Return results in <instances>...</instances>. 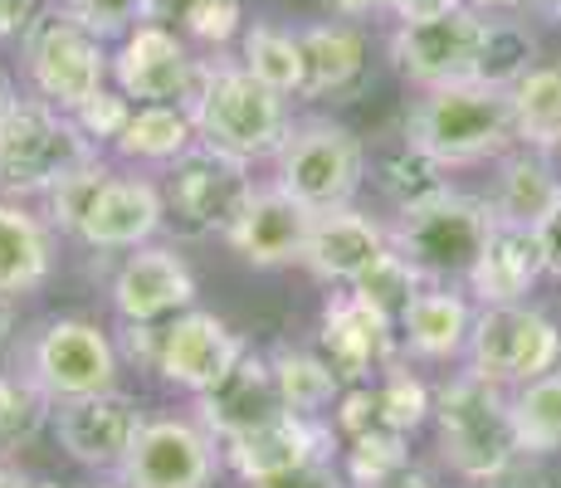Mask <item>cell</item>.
Wrapping results in <instances>:
<instances>
[{
    "label": "cell",
    "mask_w": 561,
    "mask_h": 488,
    "mask_svg": "<svg viewBox=\"0 0 561 488\" xmlns=\"http://www.w3.org/2000/svg\"><path fill=\"white\" fill-rule=\"evenodd\" d=\"M396 469H405V435L396 430H366V435L347 440V479L371 488L386 484Z\"/></svg>",
    "instance_id": "obj_39"
},
{
    "label": "cell",
    "mask_w": 561,
    "mask_h": 488,
    "mask_svg": "<svg viewBox=\"0 0 561 488\" xmlns=\"http://www.w3.org/2000/svg\"><path fill=\"white\" fill-rule=\"evenodd\" d=\"M250 488H352L342 479V469L332 459H308V464H294L284 474H268V479H254Z\"/></svg>",
    "instance_id": "obj_43"
},
{
    "label": "cell",
    "mask_w": 561,
    "mask_h": 488,
    "mask_svg": "<svg viewBox=\"0 0 561 488\" xmlns=\"http://www.w3.org/2000/svg\"><path fill=\"white\" fill-rule=\"evenodd\" d=\"M445 161L425 157L420 147H401V151H386L381 161H376V186L391 195L396 211H410V205H425L435 201L439 191H449V177H445Z\"/></svg>",
    "instance_id": "obj_35"
},
{
    "label": "cell",
    "mask_w": 561,
    "mask_h": 488,
    "mask_svg": "<svg viewBox=\"0 0 561 488\" xmlns=\"http://www.w3.org/2000/svg\"><path fill=\"white\" fill-rule=\"evenodd\" d=\"M493 225H499L493 201L449 186L435 201L401 211V220L391 230V249L420 279H469L473 259L483 254Z\"/></svg>",
    "instance_id": "obj_5"
},
{
    "label": "cell",
    "mask_w": 561,
    "mask_h": 488,
    "mask_svg": "<svg viewBox=\"0 0 561 488\" xmlns=\"http://www.w3.org/2000/svg\"><path fill=\"white\" fill-rule=\"evenodd\" d=\"M39 5H45V0H0V39L25 35V30L35 25Z\"/></svg>",
    "instance_id": "obj_45"
},
{
    "label": "cell",
    "mask_w": 561,
    "mask_h": 488,
    "mask_svg": "<svg viewBox=\"0 0 561 488\" xmlns=\"http://www.w3.org/2000/svg\"><path fill=\"white\" fill-rule=\"evenodd\" d=\"M537 10H542V15H552V20H561V0H533Z\"/></svg>",
    "instance_id": "obj_53"
},
{
    "label": "cell",
    "mask_w": 561,
    "mask_h": 488,
    "mask_svg": "<svg viewBox=\"0 0 561 488\" xmlns=\"http://www.w3.org/2000/svg\"><path fill=\"white\" fill-rule=\"evenodd\" d=\"M278 186L308 205V211H332V205H352L366 181V147L357 133L328 117H308V123L288 127L284 147L274 151Z\"/></svg>",
    "instance_id": "obj_6"
},
{
    "label": "cell",
    "mask_w": 561,
    "mask_h": 488,
    "mask_svg": "<svg viewBox=\"0 0 561 488\" xmlns=\"http://www.w3.org/2000/svg\"><path fill=\"white\" fill-rule=\"evenodd\" d=\"M30 376L49 390V400L93 396L117 386V352L99 322L54 318L30 347Z\"/></svg>",
    "instance_id": "obj_13"
},
{
    "label": "cell",
    "mask_w": 561,
    "mask_h": 488,
    "mask_svg": "<svg viewBox=\"0 0 561 488\" xmlns=\"http://www.w3.org/2000/svg\"><path fill=\"white\" fill-rule=\"evenodd\" d=\"M386 249H391V235L371 215H362L357 205H332V211H312L304 269L312 279H322V284L352 288Z\"/></svg>",
    "instance_id": "obj_20"
},
{
    "label": "cell",
    "mask_w": 561,
    "mask_h": 488,
    "mask_svg": "<svg viewBox=\"0 0 561 488\" xmlns=\"http://www.w3.org/2000/svg\"><path fill=\"white\" fill-rule=\"evenodd\" d=\"M396 347H401L396 318L362 293L347 288L322 308V352L342 376V386H357L371 372L396 366Z\"/></svg>",
    "instance_id": "obj_15"
},
{
    "label": "cell",
    "mask_w": 561,
    "mask_h": 488,
    "mask_svg": "<svg viewBox=\"0 0 561 488\" xmlns=\"http://www.w3.org/2000/svg\"><path fill=\"white\" fill-rule=\"evenodd\" d=\"M561 195V177L552 167V151L517 143L508 157H499V177H493V215L513 225H537L552 201Z\"/></svg>",
    "instance_id": "obj_25"
},
{
    "label": "cell",
    "mask_w": 561,
    "mask_h": 488,
    "mask_svg": "<svg viewBox=\"0 0 561 488\" xmlns=\"http://www.w3.org/2000/svg\"><path fill=\"white\" fill-rule=\"evenodd\" d=\"M196 137V123H191L186 103H137L127 127L117 133V151L133 161H157V167H171Z\"/></svg>",
    "instance_id": "obj_28"
},
{
    "label": "cell",
    "mask_w": 561,
    "mask_h": 488,
    "mask_svg": "<svg viewBox=\"0 0 561 488\" xmlns=\"http://www.w3.org/2000/svg\"><path fill=\"white\" fill-rule=\"evenodd\" d=\"M244 352V342L225 328V318L201 308H186L157 332V372L161 382L201 396L205 386H215L234 366V356Z\"/></svg>",
    "instance_id": "obj_18"
},
{
    "label": "cell",
    "mask_w": 561,
    "mask_h": 488,
    "mask_svg": "<svg viewBox=\"0 0 561 488\" xmlns=\"http://www.w3.org/2000/svg\"><path fill=\"white\" fill-rule=\"evenodd\" d=\"M376 390V420L381 430H396V435H415L430 416H435V396L420 376L401 372V366H386V376L371 386Z\"/></svg>",
    "instance_id": "obj_36"
},
{
    "label": "cell",
    "mask_w": 561,
    "mask_h": 488,
    "mask_svg": "<svg viewBox=\"0 0 561 488\" xmlns=\"http://www.w3.org/2000/svg\"><path fill=\"white\" fill-rule=\"evenodd\" d=\"M240 64L254 73L259 83H268L274 93H304V45L298 35L274 25H250L244 30V45H240Z\"/></svg>",
    "instance_id": "obj_32"
},
{
    "label": "cell",
    "mask_w": 561,
    "mask_h": 488,
    "mask_svg": "<svg viewBox=\"0 0 561 488\" xmlns=\"http://www.w3.org/2000/svg\"><path fill=\"white\" fill-rule=\"evenodd\" d=\"M191 303H196V279H191L186 259L167 245H137L113 274V308L127 328L176 318Z\"/></svg>",
    "instance_id": "obj_17"
},
{
    "label": "cell",
    "mask_w": 561,
    "mask_h": 488,
    "mask_svg": "<svg viewBox=\"0 0 561 488\" xmlns=\"http://www.w3.org/2000/svg\"><path fill=\"white\" fill-rule=\"evenodd\" d=\"M15 107V89H10V79L0 73V123H5V113Z\"/></svg>",
    "instance_id": "obj_52"
},
{
    "label": "cell",
    "mask_w": 561,
    "mask_h": 488,
    "mask_svg": "<svg viewBox=\"0 0 561 488\" xmlns=\"http://www.w3.org/2000/svg\"><path fill=\"white\" fill-rule=\"evenodd\" d=\"M54 5H64L99 39H123L127 30H137L147 20V0H54Z\"/></svg>",
    "instance_id": "obj_41"
},
{
    "label": "cell",
    "mask_w": 561,
    "mask_h": 488,
    "mask_svg": "<svg viewBox=\"0 0 561 488\" xmlns=\"http://www.w3.org/2000/svg\"><path fill=\"white\" fill-rule=\"evenodd\" d=\"M483 45V10L469 0L445 15L430 20H401L391 35V59L415 89H445V83H469L479 69Z\"/></svg>",
    "instance_id": "obj_10"
},
{
    "label": "cell",
    "mask_w": 561,
    "mask_h": 488,
    "mask_svg": "<svg viewBox=\"0 0 561 488\" xmlns=\"http://www.w3.org/2000/svg\"><path fill=\"white\" fill-rule=\"evenodd\" d=\"M473 488H547V479L537 469H527L523 464V454L508 464V469H499V474H489V479H473Z\"/></svg>",
    "instance_id": "obj_46"
},
{
    "label": "cell",
    "mask_w": 561,
    "mask_h": 488,
    "mask_svg": "<svg viewBox=\"0 0 561 488\" xmlns=\"http://www.w3.org/2000/svg\"><path fill=\"white\" fill-rule=\"evenodd\" d=\"M508 410H513V435L523 459L561 454V366L517 386L508 396Z\"/></svg>",
    "instance_id": "obj_29"
},
{
    "label": "cell",
    "mask_w": 561,
    "mask_h": 488,
    "mask_svg": "<svg viewBox=\"0 0 561 488\" xmlns=\"http://www.w3.org/2000/svg\"><path fill=\"white\" fill-rule=\"evenodd\" d=\"M196 69L201 59H191L186 39L171 25H157V20L127 30L113 54V79L133 103H186Z\"/></svg>",
    "instance_id": "obj_14"
},
{
    "label": "cell",
    "mask_w": 561,
    "mask_h": 488,
    "mask_svg": "<svg viewBox=\"0 0 561 488\" xmlns=\"http://www.w3.org/2000/svg\"><path fill=\"white\" fill-rule=\"evenodd\" d=\"M332 10H337L342 20H362V15H391V5H386V0H328Z\"/></svg>",
    "instance_id": "obj_48"
},
{
    "label": "cell",
    "mask_w": 561,
    "mask_h": 488,
    "mask_svg": "<svg viewBox=\"0 0 561 488\" xmlns=\"http://www.w3.org/2000/svg\"><path fill=\"white\" fill-rule=\"evenodd\" d=\"M268 362H274V376H278V390H284V406L288 410H298V416H328V406H337L342 376L332 372L328 356L278 347Z\"/></svg>",
    "instance_id": "obj_31"
},
{
    "label": "cell",
    "mask_w": 561,
    "mask_h": 488,
    "mask_svg": "<svg viewBox=\"0 0 561 488\" xmlns=\"http://www.w3.org/2000/svg\"><path fill=\"white\" fill-rule=\"evenodd\" d=\"M352 293H362V298H371L376 308H386L391 318H401V308L420 293V274L396 254V249H386L357 284H352Z\"/></svg>",
    "instance_id": "obj_40"
},
{
    "label": "cell",
    "mask_w": 561,
    "mask_h": 488,
    "mask_svg": "<svg viewBox=\"0 0 561 488\" xmlns=\"http://www.w3.org/2000/svg\"><path fill=\"white\" fill-rule=\"evenodd\" d=\"M513 117L517 143L557 151L561 143V64H533L513 83Z\"/></svg>",
    "instance_id": "obj_30"
},
{
    "label": "cell",
    "mask_w": 561,
    "mask_h": 488,
    "mask_svg": "<svg viewBox=\"0 0 561 488\" xmlns=\"http://www.w3.org/2000/svg\"><path fill=\"white\" fill-rule=\"evenodd\" d=\"M537 279H547L537 230L533 225L499 220L463 284H469V293L479 303H523L527 293L537 288Z\"/></svg>",
    "instance_id": "obj_23"
},
{
    "label": "cell",
    "mask_w": 561,
    "mask_h": 488,
    "mask_svg": "<svg viewBox=\"0 0 561 488\" xmlns=\"http://www.w3.org/2000/svg\"><path fill=\"white\" fill-rule=\"evenodd\" d=\"M113 177H117V171L107 167L103 157H93V161H83V167H73L69 177H59V181H54V191H49V220L59 225V230L79 235L83 215L93 211V201H99V191H103Z\"/></svg>",
    "instance_id": "obj_37"
},
{
    "label": "cell",
    "mask_w": 561,
    "mask_h": 488,
    "mask_svg": "<svg viewBox=\"0 0 561 488\" xmlns=\"http://www.w3.org/2000/svg\"><path fill=\"white\" fill-rule=\"evenodd\" d=\"M73 117H79V127L93 137V143H117V133H123L127 117H133V98H127L123 89H117V93L99 89Z\"/></svg>",
    "instance_id": "obj_42"
},
{
    "label": "cell",
    "mask_w": 561,
    "mask_h": 488,
    "mask_svg": "<svg viewBox=\"0 0 561 488\" xmlns=\"http://www.w3.org/2000/svg\"><path fill=\"white\" fill-rule=\"evenodd\" d=\"M147 20L220 49L240 35L244 10H240V0H147Z\"/></svg>",
    "instance_id": "obj_33"
},
{
    "label": "cell",
    "mask_w": 561,
    "mask_h": 488,
    "mask_svg": "<svg viewBox=\"0 0 561 488\" xmlns=\"http://www.w3.org/2000/svg\"><path fill=\"white\" fill-rule=\"evenodd\" d=\"M396 332H401L405 352L420 362H455L459 352H469L473 308L455 288H420L396 318Z\"/></svg>",
    "instance_id": "obj_24"
},
{
    "label": "cell",
    "mask_w": 561,
    "mask_h": 488,
    "mask_svg": "<svg viewBox=\"0 0 561 488\" xmlns=\"http://www.w3.org/2000/svg\"><path fill=\"white\" fill-rule=\"evenodd\" d=\"M537 230V245H542V264H547V279H561V195L552 201V211L533 225Z\"/></svg>",
    "instance_id": "obj_44"
},
{
    "label": "cell",
    "mask_w": 561,
    "mask_h": 488,
    "mask_svg": "<svg viewBox=\"0 0 561 488\" xmlns=\"http://www.w3.org/2000/svg\"><path fill=\"white\" fill-rule=\"evenodd\" d=\"M20 39H25V64L30 79H35V93L49 98L64 113H79L113 73V54H103V39L93 30H83L64 5L39 10L35 25Z\"/></svg>",
    "instance_id": "obj_7"
},
{
    "label": "cell",
    "mask_w": 561,
    "mask_h": 488,
    "mask_svg": "<svg viewBox=\"0 0 561 488\" xmlns=\"http://www.w3.org/2000/svg\"><path fill=\"white\" fill-rule=\"evenodd\" d=\"M99 157V143L79 127V117L54 107L49 98H15L0 123V195L25 201L49 195L54 181Z\"/></svg>",
    "instance_id": "obj_3"
},
{
    "label": "cell",
    "mask_w": 561,
    "mask_h": 488,
    "mask_svg": "<svg viewBox=\"0 0 561 488\" xmlns=\"http://www.w3.org/2000/svg\"><path fill=\"white\" fill-rule=\"evenodd\" d=\"M30 488H59V484H45V479H39V484H30Z\"/></svg>",
    "instance_id": "obj_54"
},
{
    "label": "cell",
    "mask_w": 561,
    "mask_h": 488,
    "mask_svg": "<svg viewBox=\"0 0 561 488\" xmlns=\"http://www.w3.org/2000/svg\"><path fill=\"white\" fill-rule=\"evenodd\" d=\"M328 450H332V430L322 425V416H298V410H284V416H274L250 435L225 440V459L244 484L284 474L308 459H332Z\"/></svg>",
    "instance_id": "obj_21"
},
{
    "label": "cell",
    "mask_w": 561,
    "mask_h": 488,
    "mask_svg": "<svg viewBox=\"0 0 561 488\" xmlns=\"http://www.w3.org/2000/svg\"><path fill=\"white\" fill-rule=\"evenodd\" d=\"M537 59V39L523 20L493 15L483 20V45H479V69L473 79L479 83H499V89H513Z\"/></svg>",
    "instance_id": "obj_34"
},
{
    "label": "cell",
    "mask_w": 561,
    "mask_h": 488,
    "mask_svg": "<svg viewBox=\"0 0 561 488\" xmlns=\"http://www.w3.org/2000/svg\"><path fill=\"white\" fill-rule=\"evenodd\" d=\"M396 20H430V15H445V10L463 5V0H386Z\"/></svg>",
    "instance_id": "obj_47"
},
{
    "label": "cell",
    "mask_w": 561,
    "mask_h": 488,
    "mask_svg": "<svg viewBox=\"0 0 561 488\" xmlns=\"http://www.w3.org/2000/svg\"><path fill=\"white\" fill-rule=\"evenodd\" d=\"M473 10H483V15H508V10H523L533 5V0H469Z\"/></svg>",
    "instance_id": "obj_50"
},
{
    "label": "cell",
    "mask_w": 561,
    "mask_h": 488,
    "mask_svg": "<svg viewBox=\"0 0 561 488\" xmlns=\"http://www.w3.org/2000/svg\"><path fill=\"white\" fill-rule=\"evenodd\" d=\"M10 308H15V293H0V342L10 338V322H15V313Z\"/></svg>",
    "instance_id": "obj_51"
},
{
    "label": "cell",
    "mask_w": 561,
    "mask_h": 488,
    "mask_svg": "<svg viewBox=\"0 0 561 488\" xmlns=\"http://www.w3.org/2000/svg\"><path fill=\"white\" fill-rule=\"evenodd\" d=\"M284 390H278L274 362L259 356L244 347L234 356V366L220 376L215 386H205L196 396V420L210 430L215 440H234V435H250V430L268 425L274 416H284Z\"/></svg>",
    "instance_id": "obj_16"
},
{
    "label": "cell",
    "mask_w": 561,
    "mask_h": 488,
    "mask_svg": "<svg viewBox=\"0 0 561 488\" xmlns=\"http://www.w3.org/2000/svg\"><path fill=\"white\" fill-rule=\"evenodd\" d=\"M557 161H561V143H557Z\"/></svg>",
    "instance_id": "obj_55"
},
{
    "label": "cell",
    "mask_w": 561,
    "mask_h": 488,
    "mask_svg": "<svg viewBox=\"0 0 561 488\" xmlns=\"http://www.w3.org/2000/svg\"><path fill=\"white\" fill-rule=\"evenodd\" d=\"M54 435H59L64 454L89 469H123V459L133 454L137 435H142V406L127 390L107 386L93 396L54 400Z\"/></svg>",
    "instance_id": "obj_11"
},
{
    "label": "cell",
    "mask_w": 561,
    "mask_h": 488,
    "mask_svg": "<svg viewBox=\"0 0 561 488\" xmlns=\"http://www.w3.org/2000/svg\"><path fill=\"white\" fill-rule=\"evenodd\" d=\"M435 425H439V454L463 484L489 479L517 459L513 410L499 382L479 372L455 376L435 396Z\"/></svg>",
    "instance_id": "obj_4"
},
{
    "label": "cell",
    "mask_w": 561,
    "mask_h": 488,
    "mask_svg": "<svg viewBox=\"0 0 561 488\" xmlns=\"http://www.w3.org/2000/svg\"><path fill=\"white\" fill-rule=\"evenodd\" d=\"M49 416L54 400L35 376H0V444L30 440Z\"/></svg>",
    "instance_id": "obj_38"
},
{
    "label": "cell",
    "mask_w": 561,
    "mask_h": 488,
    "mask_svg": "<svg viewBox=\"0 0 561 488\" xmlns=\"http://www.w3.org/2000/svg\"><path fill=\"white\" fill-rule=\"evenodd\" d=\"M54 245L39 215L20 201H0V293H30L49 279Z\"/></svg>",
    "instance_id": "obj_27"
},
{
    "label": "cell",
    "mask_w": 561,
    "mask_h": 488,
    "mask_svg": "<svg viewBox=\"0 0 561 488\" xmlns=\"http://www.w3.org/2000/svg\"><path fill=\"white\" fill-rule=\"evenodd\" d=\"M167 220V195L142 177H113L99 191L93 211L83 215L79 240L89 249H137Z\"/></svg>",
    "instance_id": "obj_22"
},
{
    "label": "cell",
    "mask_w": 561,
    "mask_h": 488,
    "mask_svg": "<svg viewBox=\"0 0 561 488\" xmlns=\"http://www.w3.org/2000/svg\"><path fill=\"white\" fill-rule=\"evenodd\" d=\"M254 195L250 161L210 143H191L167 167V215L186 235H230L244 201Z\"/></svg>",
    "instance_id": "obj_8"
},
{
    "label": "cell",
    "mask_w": 561,
    "mask_h": 488,
    "mask_svg": "<svg viewBox=\"0 0 561 488\" xmlns=\"http://www.w3.org/2000/svg\"><path fill=\"white\" fill-rule=\"evenodd\" d=\"M186 107L201 143L230 151L240 161L274 157L284 147L288 127H294L284 93H274L244 64H230V59H201Z\"/></svg>",
    "instance_id": "obj_2"
},
{
    "label": "cell",
    "mask_w": 561,
    "mask_h": 488,
    "mask_svg": "<svg viewBox=\"0 0 561 488\" xmlns=\"http://www.w3.org/2000/svg\"><path fill=\"white\" fill-rule=\"evenodd\" d=\"M117 474L123 488H210L220 450L201 420H147Z\"/></svg>",
    "instance_id": "obj_12"
},
{
    "label": "cell",
    "mask_w": 561,
    "mask_h": 488,
    "mask_svg": "<svg viewBox=\"0 0 561 488\" xmlns=\"http://www.w3.org/2000/svg\"><path fill=\"white\" fill-rule=\"evenodd\" d=\"M304 45V98H337L362 79L366 69V39L357 25L332 20V25H308L298 35Z\"/></svg>",
    "instance_id": "obj_26"
},
{
    "label": "cell",
    "mask_w": 561,
    "mask_h": 488,
    "mask_svg": "<svg viewBox=\"0 0 561 488\" xmlns=\"http://www.w3.org/2000/svg\"><path fill=\"white\" fill-rule=\"evenodd\" d=\"M308 230H312V211L274 181V186H254L225 240L254 269H284V264H304Z\"/></svg>",
    "instance_id": "obj_19"
},
{
    "label": "cell",
    "mask_w": 561,
    "mask_h": 488,
    "mask_svg": "<svg viewBox=\"0 0 561 488\" xmlns=\"http://www.w3.org/2000/svg\"><path fill=\"white\" fill-rule=\"evenodd\" d=\"M352 488H362V484H352ZM371 488H439V484L430 479V474H420V469H410L405 464V469H396L386 484H371Z\"/></svg>",
    "instance_id": "obj_49"
},
{
    "label": "cell",
    "mask_w": 561,
    "mask_h": 488,
    "mask_svg": "<svg viewBox=\"0 0 561 488\" xmlns=\"http://www.w3.org/2000/svg\"><path fill=\"white\" fill-rule=\"evenodd\" d=\"M561 366V328L527 303H483L469 332V372L499 386H523Z\"/></svg>",
    "instance_id": "obj_9"
},
{
    "label": "cell",
    "mask_w": 561,
    "mask_h": 488,
    "mask_svg": "<svg viewBox=\"0 0 561 488\" xmlns=\"http://www.w3.org/2000/svg\"><path fill=\"white\" fill-rule=\"evenodd\" d=\"M405 143L425 157L455 167H483L517 147L513 89L499 83H445V89H420L415 107L405 117Z\"/></svg>",
    "instance_id": "obj_1"
}]
</instances>
